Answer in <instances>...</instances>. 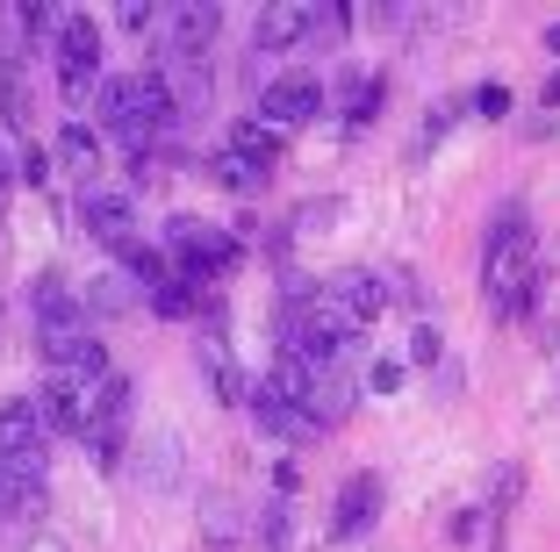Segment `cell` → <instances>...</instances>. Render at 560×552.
Listing matches in <instances>:
<instances>
[{
	"label": "cell",
	"mask_w": 560,
	"mask_h": 552,
	"mask_svg": "<svg viewBox=\"0 0 560 552\" xmlns=\"http://www.w3.org/2000/svg\"><path fill=\"white\" fill-rule=\"evenodd\" d=\"M245 538V509L231 495H201V552H237Z\"/></svg>",
	"instance_id": "ffe728a7"
},
{
	"label": "cell",
	"mask_w": 560,
	"mask_h": 552,
	"mask_svg": "<svg viewBox=\"0 0 560 552\" xmlns=\"http://www.w3.org/2000/svg\"><path fill=\"white\" fill-rule=\"evenodd\" d=\"M352 380H360V395H396L402 380H410V366H402L396 352H374V359H366V366H360Z\"/></svg>",
	"instance_id": "4316f807"
},
{
	"label": "cell",
	"mask_w": 560,
	"mask_h": 552,
	"mask_svg": "<svg viewBox=\"0 0 560 552\" xmlns=\"http://www.w3.org/2000/svg\"><path fill=\"white\" fill-rule=\"evenodd\" d=\"M259 552H288L295 545V509H288V495H273V503H259Z\"/></svg>",
	"instance_id": "cb8c5ba5"
},
{
	"label": "cell",
	"mask_w": 560,
	"mask_h": 552,
	"mask_svg": "<svg viewBox=\"0 0 560 552\" xmlns=\"http://www.w3.org/2000/svg\"><path fill=\"white\" fill-rule=\"evenodd\" d=\"M0 467H22V473L50 467V431H44V416H36L30 395L0 402Z\"/></svg>",
	"instance_id": "8992f818"
},
{
	"label": "cell",
	"mask_w": 560,
	"mask_h": 552,
	"mask_svg": "<svg viewBox=\"0 0 560 552\" xmlns=\"http://www.w3.org/2000/svg\"><path fill=\"white\" fill-rule=\"evenodd\" d=\"M453 122H460V101H439V108L424 115V144H439V137L453 130Z\"/></svg>",
	"instance_id": "4dcf8cb0"
},
{
	"label": "cell",
	"mask_w": 560,
	"mask_h": 552,
	"mask_svg": "<svg viewBox=\"0 0 560 552\" xmlns=\"http://www.w3.org/2000/svg\"><path fill=\"white\" fill-rule=\"evenodd\" d=\"M0 122L8 130H30V58L15 44L0 50Z\"/></svg>",
	"instance_id": "ac0fdd59"
},
{
	"label": "cell",
	"mask_w": 560,
	"mask_h": 552,
	"mask_svg": "<svg viewBox=\"0 0 560 552\" xmlns=\"http://www.w3.org/2000/svg\"><path fill=\"white\" fill-rule=\"evenodd\" d=\"M252 50H266V58H280V50H316V8H259Z\"/></svg>",
	"instance_id": "4fadbf2b"
},
{
	"label": "cell",
	"mask_w": 560,
	"mask_h": 552,
	"mask_svg": "<svg viewBox=\"0 0 560 552\" xmlns=\"http://www.w3.org/2000/svg\"><path fill=\"white\" fill-rule=\"evenodd\" d=\"M94 115H101V130L122 137L130 151H159V137L180 122L151 66H144V72H116V80H101V86H94Z\"/></svg>",
	"instance_id": "7a4b0ae2"
},
{
	"label": "cell",
	"mask_w": 560,
	"mask_h": 552,
	"mask_svg": "<svg viewBox=\"0 0 560 552\" xmlns=\"http://www.w3.org/2000/svg\"><path fill=\"white\" fill-rule=\"evenodd\" d=\"M122 30H130V36H144V30H159V8H122Z\"/></svg>",
	"instance_id": "1f68e13d"
},
{
	"label": "cell",
	"mask_w": 560,
	"mask_h": 552,
	"mask_svg": "<svg viewBox=\"0 0 560 552\" xmlns=\"http://www.w3.org/2000/svg\"><path fill=\"white\" fill-rule=\"evenodd\" d=\"M30 402H36V416H44L50 438H80V431H86V409H94V388H80V380H58V374H50L44 388L30 395Z\"/></svg>",
	"instance_id": "8fae6325"
},
{
	"label": "cell",
	"mask_w": 560,
	"mask_h": 552,
	"mask_svg": "<svg viewBox=\"0 0 560 552\" xmlns=\"http://www.w3.org/2000/svg\"><path fill=\"white\" fill-rule=\"evenodd\" d=\"M245 409H252V416H259V431H266V438H280V445H316V423L302 416L295 402H280V395L266 388V380H252Z\"/></svg>",
	"instance_id": "5bb4252c"
},
{
	"label": "cell",
	"mask_w": 560,
	"mask_h": 552,
	"mask_svg": "<svg viewBox=\"0 0 560 552\" xmlns=\"http://www.w3.org/2000/svg\"><path fill=\"white\" fill-rule=\"evenodd\" d=\"M546 44H553V50H560V30H553V36H546Z\"/></svg>",
	"instance_id": "e575fe53"
},
{
	"label": "cell",
	"mask_w": 560,
	"mask_h": 552,
	"mask_svg": "<svg viewBox=\"0 0 560 552\" xmlns=\"http://www.w3.org/2000/svg\"><path fill=\"white\" fill-rule=\"evenodd\" d=\"M116 259H122V280H130L137 294H151V287L173 280V259H165L159 244H130V251H116Z\"/></svg>",
	"instance_id": "603a6c76"
},
{
	"label": "cell",
	"mask_w": 560,
	"mask_h": 552,
	"mask_svg": "<svg viewBox=\"0 0 560 552\" xmlns=\"http://www.w3.org/2000/svg\"><path fill=\"white\" fill-rule=\"evenodd\" d=\"M22 552H66V538H30Z\"/></svg>",
	"instance_id": "836d02e7"
},
{
	"label": "cell",
	"mask_w": 560,
	"mask_h": 552,
	"mask_svg": "<svg viewBox=\"0 0 560 552\" xmlns=\"http://www.w3.org/2000/svg\"><path fill=\"white\" fill-rule=\"evenodd\" d=\"M30 309H36V338H58V330H86L80 287L66 273H36L30 280Z\"/></svg>",
	"instance_id": "30bf717a"
},
{
	"label": "cell",
	"mask_w": 560,
	"mask_h": 552,
	"mask_svg": "<svg viewBox=\"0 0 560 552\" xmlns=\"http://www.w3.org/2000/svg\"><path fill=\"white\" fill-rule=\"evenodd\" d=\"M80 223H86L94 244L130 251V244H137V201L122 195V187H86V195H80Z\"/></svg>",
	"instance_id": "ba28073f"
},
{
	"label": "cell",
	"mask_w": 560,
	"mask_h": 552,
	"mask_svg": "<svg viewBox=\"0 0 560 552\" xmlns=\"http://www.w3.org/2000/svg\"><path fill=\"white\" fill-rule=\"evenodd\" d=\"M50 158L66 165L72 179H86V187H94V173H101V130H86V122H58V144H50Z\"/></svg>",
	"instance_id": "d6986e66"
},
{
	"label": "cell",
	"mask_w": 560,
	"mask_h": 552,
	"mask_svg": "<svg viewBox=\"0 0 560 552\" xmlns=\"http://www.w3.org/2000/svg\"><path fill=\"white\" fill-rule=\"evenodd\" d=\"M539 108H546V122H553V115H560V72H553V80L539 86ZM546 122H539V130H546Z\"/></svg>",
	"instance_id": "d6a6232c"
},
{
	"label": "cell",
	"mask_w": 560,
	"mask_h": 552,
	"mask_svg": "<svg viewBox=\"0 0 560 552\" xmlns=\"http://www.w3.org/2000/svg\"><path fill=\"white\" fill-rule=\"evenodd\" d=\"M381 517V473H352L346 488H338V503H330V538L338 545H352V538H366Z\"/></svg>",
	"instance_id": "7c38bea8"
},
{
	"label": "cell",
	"mask_w": 560,
	"mask_h": 552,
	"mask_svg": "<svg viewBox=\"0 0 560 552\" xmlns=\"http://www.w3.org/2000/svg\"><path fill=\"white\" fill-rule=\"evenodd\" d=\"M539 294V230H532L525 201H503L481 237V302H489L495 324H517Z\"/></svg>",
	"instance_id": "6da1fadb"
},
{
	"label": "cell",
	"mask_w": 560,
	"mask_h": 552,
	"mask_svg": "<svg viewBox=\"0 0 560 552\" xmlns=\"http://www.w3.org/2000/svg\"><path fill=\"white\" fill-rule=\"evenodd\" d=\"M165 259H173V273L187 280V287H209V280H231L237 266H245V244L231 237L223 223H201V215H173L165 223Z\"/></svg>",
	"instance_id": "3957f363"
},
{
	"label": "cell",
	"mask_w": 560,
	"mask_h": 552,
	"mask_svg": "<svg viewBox=\"0 0 560 552\" xmlns=\"http://www.w3.org/2000/svg\"><path fill=\"white\" fill-rule=\"evenodd\" d=\"M44 509H50V488H44V473L0 467V524H36Z\"/></svg>",
	"instance_id": "2e32d148"
},
{
	"label": "cell",
	"mask_w": 560,
	"mask_h": 552,
	"mask_svg": "<svg viewBox=\"0 0 560 552\" xmlns=\"http://www.w3.org/2000/svg\"><path fill=\"white\" fill-rule=\"evenodd\" d=\"M137 302H144V294H137L122 273H94V280L80 287V309H86V316H108V324H116V316H137Z\"/></svg>",
	"instance_id": "44dd1931"
},
{
	"label": "cell",
	"mask_w": 560,
	"mask_h": 552,
	"mask_svg": "<svg viewBox=\"0 0 560 552\" xmlns=\"http://www.w3.org/2000/svg\"><path fill=\"white\" fill-rule=\"evenodd\" d=\"M439 359H445V338L431 324H417L410 330V359H402V366H439Z\"/></svg>",
	"instance_id": "f546056e"
},
{
	"label": "cell",
	"mask_w": 560,
	"mask_h": 552,
	"mask_svg": "<svg viewBox=\"0 0 560 552\" xmlns=\"http://www.w3.org/2000/svg\"><path fill=\"white\" fill-rule=\"evenodd\" d=\"M381 94H388V80H381V72H346L338 86H324V108L338 101V115H346V122H374V115H381Z\"/></svg>",
	"instance_id": "e0dca14e"
},
{
	"label": "cell",
	"mask_w": 560,
	"mask_h": 552,
	"mask_svg": "<svg viewBox=\"0 0 560 552\" xmlns=\"http://www.w3.org/2000/svg\"><path fill=\"white\" fill-rule=\"evenodd\" d=\"M165 50L159 58H180V66H209V44L223 30V8H165Z\"/></svg>",
	"instance_id": "9c48e42d"
},
{
	"label": "cell",
	"mask_w": 560,
	"mask_h": 552,
	"mask_svg": "<svg viewBox=\"0 0 560 552\" xmlns=\"http://www.w3.org/2000/svg\"><path fill=\"white\" fill-rule=\"evenodd\" d=\"M50 58H58V94H66V108H86L94 86H101V22L86 15V8H58Z\"/></svg>",
	"instance_id": "277c9868"
},
{
	"label": "cell",
	"mask_w": 560,
	"mask_h": 552,
	"mask_svg": "<svg viewBox=\"0 0 560 552\" xmlns=\"http://www.w3.org/2000/svg\"><path fill=\"white\" fill-rule=\"evenodd\" d=\"M209 179L223 187V195H259V187H266V173H259V165L231 158V151H215V158H209Z\"/></svg>",
	"instance_id": "d4e9b609"
},
{
	"label": "cell",
	"mask_w": 560,
	"mask_h": 552,
	"mask_svg": "<svg viewBox=\"0 0 560 552\" xmlns=\"http://www.w3.org/2000/svg\"><path fill=\"white\" fill-rule=\"evenodd\" d=\"M324 302L346 316L352 330H374L381 309H388V280H381L374 266H346V273H330V280H324Z\"/></svg>",
	"instance_id": "52a82bcc"
},
{
	"label": "cell",
	"mask_w": 560,
	"mask_h": 552,
	"mask_svg": "<svg viewBox=\"0 0 560 552\" xmlns=\"http://www.w3.org/2000/svg\"><path fill=\"white\" fill-rule=\"evenodd\" d=\"M324 115V80L316 72H280V80L259 86V122L280 137H295L302 122H316Z\"/></svg>",
	"instance_id": "5b68a950"
},
{
	"label": "cell",
	"mask_w": 560,
	"mask_h": 552,
	"mask_svg": "<svg viewBox=\"0 0 560 552\" xmlns=\"http://www.w3.org/2000/svg\"><path fill=\"white\" fill-rule=\"evenodd\" d=\"M144 302H151V309H159V316H195V302H201V287H187V280H180V273H173V280H165V287H151V294H144Z\"/></svg>",
	"instance_id": "83f0119b"
},
{
	"label": "cell",
	"mask_w": 560,
	"mask_h": 552,
	"mask_svg": "<svg viewBox=\"0 0 560 552\" xmlns=\"http://www.w3.org/2000/svg\"><path fill=\"white\" fill-rule=\"evenodd\" d=\"M144 453H151V459H144V481H151V488H173V481H180V431H159Z\"/></svg>",
	"instance_id": "484cf974"
},
{
	"label": "cell",
	"mask_w": 560,
	"mask_h": 552,
	"mask_svg": "<svg viewBox=\"0 0 560 552\" xmlns=\"http://www.w3.org/2000/svg\"><path fill=\"white\" fill-rule=\"evenodd\" d=\"M223 151H231V158H245V165H259V173L273 179V165H280V151H288V137L266 130L259 115H237L231 130H223Z\"/></svg>",
	"instance_id": "9a60e30c"
},
{
	"label": "cell",
	"mask_w": 560,
	"mask_h": 552,
	"mask_svg": "<svg viewBox=\"0 0 560 552\" xmlns=\"http://www.w3.org/2000/svg\"><path fill=\"white\" fill-rule=\"evenodd\" d=\"M460 108H467V115H481V122H503V115H511V86L489 80V86H475V94H467Z\"/></svg>",
	"instance_id": "f1b7e54d"
},
{
	"label": "cell",
	"mask_w": 560,
	"mask_h": 552,
	"mask_svg": "<svg viewBox=\"0 0 560 552\" xmlns=\"http://www.w3.org/2000/svg\"><path fill=\"white\" fill-rule=\"evenodd\" d=\"M201 374H209V388H215V402H223V409H237L252 395V380L237 374V359L223 352V338H201Z\"/></svg>",
	"instance_id": "7402d4cb"
}]
</instances>
